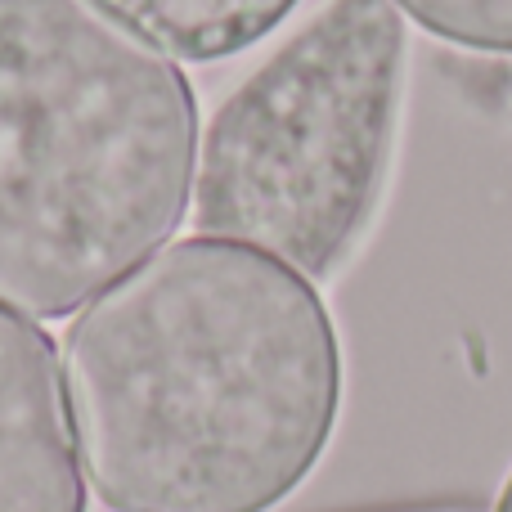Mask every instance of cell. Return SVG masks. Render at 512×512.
Masks as SVG:
<instances>
[{"label": "cell", "instance_id": "7a4b0ae2", "mask_svg": "<svg viewBox=\"0 0 512 512\" xmlns=\"http://www.w3.org/2000/svg\"><path fill=\"white\" fill-rule=\"evenodd\" d=\"M198 99L95 0H0V306L63 319L185 221Z\"/></svg>", "mask_w": 512, "mask_h": 512}, {"label": "cell", "instance_id": "277c9868", "mask_svg": "<svg viewBox=\"0 0 512 512\" xmlns=\"http://www.w3.org/2000/svg\"><path fill=\"white\" fill-rule=\"evenodd\" d=\"M59 346L0 306V512H86Z\"/></svg>", "mask_w": 512, "mask_h": 512}, {"label": "cell", "instance_id": "6da1fadb", "mask_svg": "<svg viewBox=\"0 0 512 512\" xmlns=\"http://www.w3.org/2000/svg\"><path fill=\"white\" fill-rule=\"evenodd\" d=\"M59 364L81 477L113 512H270L342 418V337L319 288L212 234L81 306Z\"/></svg>", "mask_w": 512, "mask_h": 512}, {"label": "cell", "instance_id": "3957f363", "mask_svg": "<svg viewBox=\"0 0 512 512\" xmlns=\"http://www.w3.org/2000/svg\"><path fill=\"white\" fill-rule=\"evenodd\" d=\"M409 32L391 0H328L225 95L203 135L198 234L310 283L360 256L396 167Z\"/></svg>", "mask_w": 512, "mask_h": 512}, {"label": "cell", "instance_id": "8992f818", "mask_svg": "<svg viewBox=\"0 0 512 512\" xmlns=\"http://www.w3.org/2000/svg\"><path fill=\"white\" fill-rule=\"evenodd\" d=\"M391 5L450 45L512 54V0H391Z\"/></svg>", "mask_w": 512, "mask_h": 512}, {"label": "cell", "instance_id": "ba28073f", "mask_svg": "<svg viewBox=\"0 0 512 512\" xmlns=\"http://www.w3.org/2000/svg\"><path fill=\"white\" fill-rule=\"evenodd\" d=\"M495 512H512V472H508L504 490H499V504H495Z\"/></svg>", "mask_w": 512, "mask_h": 512}, {"label": "cell", "instance_id": "52a82bcc", "mask_svg": "<svg viewBox=\"0 0 512 512\" xmlns=\"http://www.w3.org/2000/svg\"><path fill=\"white\" fill-rule=\"evenodd\" d=\"M342 512H490L477 499H414V504H373V508H342Z\"/></svg>", "mask_w": 512, "mask_h": 512}, {"label": "cell", "instance_id": "5b68a950", "mask_svg": "<svg viewBox=\"0 0 512 512\" xmlns=\"http://www.w3.org/2000/svg\"><path fill=\"white\" fill-rule=\"evenodd\" d=\"M104 14L185 63H221L252 50L301 0H95Z\"/></svg>", "mask_w": 512, "mask_h": 512}]
</instances>
